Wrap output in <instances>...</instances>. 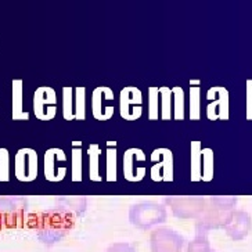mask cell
<instances>
[{"instance_id": "obj_3", "label": "cell", "mask_w": 252, "mask_h": 252, "mask_svg": "<svg viewBox=\"0 0 252 252\" xmlns=\"http://www.w3.org/2000/svg\"><path fill=\"white\" fill-rule=\"evenodd\" d=\"M33 112L40 121H50L57 114V94L53 88L42 86L33 93Z\"/></svg>"}, {"instance_id": "obj_1", "label": "cell", "mask_w": 252, "mask_h": 252, "mask_svg": "<svg viewBox=\"0 0 252 252\" xmlns=\"http://www.w3.org/2000/svg\"><path fill=\"white\" fill-rule=\"evenodd\" d=\"M150 176L154 182H173V154L168 149H157L150 157Z\"/></svg>"}, {"instance_id": "obj_20", "label": "cell", "mask_w": 252, "mask_h": 252, "mask_svg": "<svg viewBox=\"0 0 252 252\" xmlns=\"http://www.w3.org/2000/svg\"><path fill=\"white\" fill-rule=\"evenodd\" d=\"M72 162H71V178L72 182H82V149H72Z\"/></svg>"}, {"instance_id": "obj_18", "label": "cell", "mask_w": 252, "mask_h": 252, "mask_svg": "<svg viewBox=\"0 0 252 252\" xmlns=\"http://www.w3.org/2000/svg\"><path fill=\"white\" fill-rule=\"evenodd\" d=\"M214 151L202 149V180L211 182L214 178Z\"/></svg>"}, {"instance_id": "obj_5", "label": "cell", "mask_w": 252, "mask_h": 252, "mask_svg": "<svg viewBox=\"0 0 252 252\" xmlns=\"http://www.w3.org/2000/svg\"><path fill=\"white\" fill-rule=\"evenodd\" d=\"M43 172L46 180L61 182L67 175V156L64 150L49 149L43 158Z\"/></svg>"}, {"instance_id": "obj_4", "label": "cell", "mask_w": 252, "mask_h": 252, "mask_svg": "<svg viewBox=\"0 0 252 252\" xmlns=\"http://www.w3.org/2000/svg\"><path fill=\"white\" fill-rule=\"evenodd\" d=\"M146 154L140 149L126 150L122 159V168H124V176L127 182H141L146 173Z\"/></svg>"}, {"instance_id": "obj_17", "label": "cell", "mask_w": 252, "mask_h": 252, "mask_svg": "<svg viewBox=\"0 0 252 252\" xmlns=\"http://www.w3.org/2000/svg\"><path fill=\"white\" fill-rule=\"evenodd\" d=\"M86 118V89L76 88L75 89V119L85 121Z\"/></svg>"}, {"instance_id": "obj_11", "label": "cell", "mask_w": 252, "mask_h": 252, "mask_svg": "<svg viewBox=\"0 0 252 252\" xmlns=\"http://www.w3.org/2000/svg\"><path fill=\"white\" fill-rule=\"evenodd\" d=\"M88 154H89V178L92 182H101L103 178L98 173V168H100V154L101 150L98 147V144H90L88 149Z\"/></svg>"}, {"instance_id": "obj_13", "label": "cell", "mask_w": 252, "mask_h": 252, "mask_svg": "<svg viewBox=\"0 0 252 252\" xmlns=\"http://www.w3.org/2000/svg\"><path fill=\"white\" fill-rule=\"evenodd\" d=\"M159 96H161V119L169 121L173 115V96L172 89L162 86L159 88Z\"/></svg>"}, {"instance_id": "obj_10", "label": "cell", "mask_w": 252, "mask_h": 252, "mask_svg": "<svg viewBox=\"0 0 252 252\" xmlns=\"http://www.w3.org/2000/svg\"><path fill=\"white\" fill-rule=\"evenodd\" d=\"M191 182L202 180V147L201 141H191Z\"/></svg>"}, {"instance_id": "obj_16", "label": "cell", "mask_w": 252, "mask_h": 252, "mask_svg": "<svg viewBox=\"0 0 252 252\" xmlns=\"http://www.w3.org/2000/svg\"><path fill=\"white\" fill-rule=\"evenodd\" d=\"M107 161H105V180L107 182H117V149H107Z\"/></svg>"}, {"instance_id": "obj_9", "label": "cell", "mask_w": 252, "mask_h": 252, "mask_svg": "<svg viewBox=\"0 0 252 252\" xmlns=\"http://www.w3.org/2000/svg\"><path fill=\"white\" fill-rule=\"evenodd\" d=\"M13 119L14 121H28L30 114L23 108V81H13Z\"/></svg>"}, {"instance_id": "obj_22", "label": "cell", "mask_w": 252, "mask_h": 252, "mask_svg": "<svg viewBox=\"0 0 252 252\" xmlns=\"http://www.w3.org/2000/svg\"><path fill=\"white\" fill-rule=\"evenodd\" d=\"M247 118L252 119V81L247 82Z\"/></svg>"}, {"instance_id": "obj_2", "label": "cell", "mask_w": 252, "mask_h": 252, "mask_svg": "<svg viewBox=\"0 0 252 252\" xmlns=\"http://www.w3.org/2000/svg\"><path fill=\"white\" fill-rule=\"evenodd\" d=\"M119 112L126 121H136L143 114V94L139 88L127 86L119 94Z\"/></svg>"}, {"instance_id": "obj_12", "label": "cell", "mask_w": 252, "mask_h": 252, "mask_svg": "<svg viewBox=\"0 0 252 252\" xmlns=\"http://www.w3.org/2000/svg\"><path fill=\"white\" fill-rule=\"evenodd\" d=\"M200 81L190 82V119L198 121L201 118V89Z\"/></svg>"}, {"instance_id": "obj_6", "label": "cell", "mask_w": 252, "mask_h": 252, "mask_svg": "<svg viewBox=\"0 0 252 252\" xmlns=\"http://www.w3.org/2000/svg\"><path fill=\"white\" fill-rule=\"evenodd\" d=\"M37 154L33 149H21L15 154V178L20 182H33L37 178Z\"/></svg>"}, {"instance_id": "obj_8", "label": "cell", "mask_w": 252, "mask_h": 252, "mask_svg": "<svg viewBox=\"0 0 252 252\" xmlns=\"http://www.w3.org/2000/svg\"><path fill=\"white\" fill-rule=\"evenodd\" d=\"M115 94L108 86H98L92 94V111L97 121H108L114 115L115 107L107 105V101H112Z\"/></svg>"}, {"instance_id": "obj_19", "label": "cell", "mask_w": 252, "mask_h": 252, "mask_svg": "<svg viewBox=\"0 0 252 252\" xmlns=\"http://www.w3.org/2000/svg\"><path fill=\"white\" fill-rule=\"evenodd\" d=\"M159 88H150L149 89V119L157 121L159 119Z\"/></svg>"}, {"instance_id": "obj_14", "label": "cell", "mask_w": 252, "mask_h": 252, "mask_svg": "<svg viewBox=\"0 0 252 252\" xmlns=\"http://www.w3.org/2000/svg\"><path fill=\"white\" fill-rule=\"evenodd\" d=\"M172 96H173V118L176 121H183L185 119V92L182 88L175 86L172 89Z\"/></svg>"}, {"instance_id": "obj_7", "label": "cell", "mask_w": 252, "mask_h": 252, "mask_svg": "<svg viewBox=\"0 0 252 252\" xmlns=\"http://www.w3.org/2000/svg\"><path fill=\"white\" fill-rule=\"evenodd\" d=\"M208 105H207V117L211 121L215 119H229V92L216 86L208 90Z\"/></svg>"}, {"instance_id": "obj_21", "label": "cell", "mask_w": 252, "mask_h": 252, "mask_svg": "<svg viewBox=\"0 0 252 252\" xmlns=\"http://www.w3.org/2000/svg\"><path fill=\"white\" fill-rule=\"evenodd\" d=\"M10 180V156L8 150L0 149V182Z\"/></svg>"}, {"instance_id": "obj_15", "label": "cell", "mask_w": 252, "mask_h": 252, "mask_svg": "<svg viewBox=\"0 0 252 252\" xmlns=\"http://www.w3.org/2000/svg\"><path fill=\"white\" fill-rule=\"evenodd\" d=\"M63 117L65 121L75 119L74 89L72 88H64L63 89Z\"/></svg>"}]
</instances>
